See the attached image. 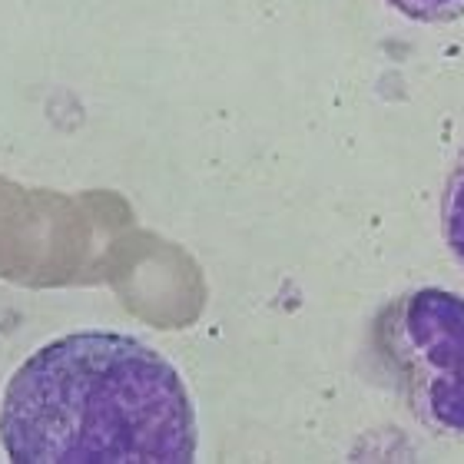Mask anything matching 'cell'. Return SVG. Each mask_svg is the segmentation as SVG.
Masks as SVG:
<instances>
[{
    "instance_id": "4",
    "label": "cell",
    "mask_w": 464,
    "mask_h": 464,
    "mask_svg": "<svg viewBox=\"0 0 464 464\" xmlns=\"http://www.w3.org/2000/svg\"><path fill=\"white\" fill-rule=\"evenodd\" d=\"M385 4L418 24H451L464 17V0H385Z\"/></svg>"
},
{
    "instance_id": "1",
    "label": "cell",
    "mask_w": 464,
    "mask_h": 464,
    "mask_svg": "<svg viewBox=\"0 0 464 464\" xmlns=\"http://www.w3.org/2000/svg\"><path fill=\"white\" fill-rule=\"evenodd\" d=\"M14 464H189L196 411L166 355L120 332H77L14 372L0 401Z\"/></svg>"
},
{
    "instance_id": "3",
    "label": "cell",
    "mask_w": 464,
    "mask_h": 464,
    "mask_svg": "<svg viewBox=\"0 0 464 464\" xmlns=\"http://www.w3.org/2000/svg\"><path fill=\"white\" fill-rule=\"evenodd\" d=\"M438 216H441V239H445L451 259L464 269V150L458 153L455 166L445 179Z\"/></svg>"
},
{
    "instance_id": "2",
    "label": "cell",
    "mask_w": 464,
    "mask_h": 464,
    "mask_svg": "<svg viewBox=\"0 0 464 464\" xmlns=\"http://www.w3.org/2000/svg\"><path fill=\"white\" fill-rule=\"evenodd\" d=\"M372 348L411 415L441 438H464V299L405 292L375 315Z\"/></svg>"
}]
</instances>
